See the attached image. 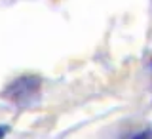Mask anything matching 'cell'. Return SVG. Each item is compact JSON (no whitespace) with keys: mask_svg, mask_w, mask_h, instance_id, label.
Here are the masks:
<instances>
[{"mask_svg":"<svg viewBox=\"0 0 152 139\" xmlns=\"http://www.w3.org/2000/svg\"><path fill=\"white\" fill-rule=\"evenodd\" d=\"M10 133V126H6V124H0V139H4Z\"/></svg>","mask_w":152,"mask_h":139,"instance_id":"3957f363","label":"cell"},{"mask_svg":"<svg viewBox=\"0 0 152 139\" xmlns=\"http://www.w3.org/2000/svg\"><path fill=\"white\" fill-rule=\"evenodd\" d=\"M42 86H44V80L40 74H19L17 78L4 86L0 97L17 109H32L40 103Z\"/></svg>","mask_w":152,"mask_h":139,"instance_id":"6da1fadb","label":"cell"},{"mask_svg":"<svg viewBox=\"0 0 152 139\" xmlns=\"http://www.w3.org/2000/svg\"><path fill=\"white\" fill-rule=\"evenodd\" d=\"M129 139H152V133L148 128H145V130H141V132H137V133H133V135H129Z\"/></svg>","mask_w":152,"mask_h":139,"instance_id":"7a4b0ae2","label":"cell"}]
</instances>
